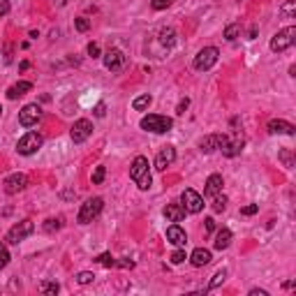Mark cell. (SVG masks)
Instances as JSON below:
<instances>
[{"label": "cell", "mask_w": 296, "mask_h": 296, "mask_svg": "<svg viewBox=\"0 0 296 296\" xmlns=\"http://www.w3.org/2000/svg\"><path fill=\"white\" fill-rule=\"evenodd\" d=\"M130 178L137 183V187L141 192H146L151 187V171H148V160L143 155H137L134 162L130 167Z\"/></svg>", "instance_id": "obj_1"}, {"label": "cell", "mask_w": 296, "mask_h": 296, "mask_svg": "<svg viewBox=\"0 0 296 296\" xmlns=\"http://www.w3.org/2000/svg\"><path fill=\"white\" fill-rule=\"evenodd\" d=\"M141 130L153 132V134H167V132L174 127V118L169 116H160V114H148L141 118Z\"/></svg>", "instance_id": "obj_2"}, {"label": "cell", "mask_w": 296, "mask_h": 296, "mask_svg": "<svg viewBox=\"0 0 296 296\" xmlns=\"http://www.w3.org/2000/svg\"><path fill=\"white\" fill-rule=\"evenodd\" d=\"M102 209H105V199H102V197L88 199L86 204H81V209H79L77 222H79V225H88V222H93V220L102 213Z\"/></svg>", "instance_id": "obj_3"}, {"label": "cell", "mask_w": 296, "mask_h": 296, "mask_svg": "<svg viewBox=\"0 0 296 296\" xmlns=\"http://www.w3.org/2000/svg\"><path fill=\"white\" fill-rule=\"evenodd\" d=\"M294 42H296V28L287 26L273 35V39H271V51H273V54H282V51H287L289 46H294Z\"/></svg>", "instance_id": "obj_4"}, {"label": "cell", "mask_w": 296, "mask_h": 296, "mask_svg": "<svg viewBox=\"0 0 296 296\" xmlns=\"http://www.w3.org/2000/svg\"><path fill=\"white\" fill-rule=\"evenodd\" d=\"M218 56H220V51L215 49V46H204V49L199 51L197 56H194L192 65H194V70L206 72V70H211V67L218 63Z\"/></svg>", "instance_id": "obj_5"}, {"label": "cell", "mask_w": 296, "mask_h": 296, "mask_svg": "<svg viewBox=\"0 0 296 296\" xmlns=\"http://www.w3.org/2000/svg\"><path fill=\"white\" fill-rule=\"evenodd\" d=\"M42 143H44V137L39 134V132H28V134H23V137L19 139L17 151L21 155H33L42 148Z\"/></svg>", "instance_id": "obj_6"}, {"label": "cell", "mask_w": 296, "mask_h": 296, "mask_svg": "<svg viewBox=\"0 0 296 296\" xmlns=\"http://www.w3.org/2000/svg\"><path fill=\"white\" fill-rule=\"evenodd\" d=\"M35 231V225L33 220H21L19 225H14L10 231H7V243H14V245H19V243L23 241V238H28V236Z\"/></svg>", "instance_id": "obj_7"}, {"label": "cell", "mask_w": 296, "mask_h": 296, "mask_svg": "<svg viewBox=\"0 0 296 296\" xmlns=\"http://www.w3.org/2000/svg\"><path fill=\"white\" fill-rule=\"evenodd\" d=\"M181 206L185 209V213H199L204 209V197L192 187H185L181 194Z\"/></svg>", "instance_id": "obj_8"}, {"label": "cell", "mask_w": 296, "mask_h": 296, "mask_svg": "<svg viewBox=\"0 0 296 296\" xmlns=\"http://www.w3.org/2000/svg\"><path fill=\"white\" fill-rule=\"evenodd\" d=\"M93 134V123L88 121V118H79V121H74V125H72L70 130V137L74 143H83L88 137Z\"/></svg>", "instance_id": "obj_9"}, {"label": "cell", "mask_w": 296, "mask_h": 296, "mask_svg": "<svg viewBox=\"0 0 296 296\" xmlns=\"http://www.w3.org/2000/svg\"><path fill=\"white\" fill-rule=\"evenodd\" d=\"M39 118H42V109H39V105H26L21 111H19V123H21L23 127L37 125Z\"/></svg>", "instance_id": "obj_10"}, {"label": "cell", "mask_w": 296, "mask_h": 296, "mask_svg": "<svg viewBox=\"0 0 296 296\" xmlns=\"http://www.w3.org/2000/svg\"><path fill=\"white\" fill-rule=\"evenodd\" d=\"M125 63H127V58L121 49H109L105 54V67L109 72H121L125 67Z\"/></svg>", "instance_id": "obj_11"}, {"label": "cell", "mask_w": 296, "mask_h": 296, "mask_svg": "<svg viewBox=\"0 0 296 296\" xmlns=\"http://www.w3.org/2000/svg\"><path fill=\"white\" fill-rule=\"evenodd\" d=\"M28 185V178L26 174H12L5 178V183H3V190L7 192V194H19L21 190H26Z\"/></svg>", "instance_id": "obj_12"}, {"label": "cell", "mask_w": 296, "mask_h": 296, "mask_svg": "<svg viewBox=\"0 0 296 296\" xmlns=\"http://www.w3.org/2000/svg\"><path fill=\"white\" fill-rule=\"evenodd\" d=\"M243 143H245V139H243V134L238 130L234 132V139L227 137V143L220 151H222V155H227V158H236V155L243 151Z\"/></svg>", "instance_id": "obj_13"}, {"label": "cell", "mask_w": 296, "mask_h": 296, "mask_svg": "<svg viewBox=\"0 0 296 296\" xmlns=\"http://www.w3.org/2000/svg\"><path fill=\"white\" fill-rule=\"evenodd\" d=\"M227 143V134H209V137H204L199 141V148H202L204 153H213L218 148H222Z\"/></svg>", "instance_id": "obj_14"}, {"label": "cell", "mask_w": 296, "mask_h": 296, "mask_svg": "<svg viewBox=\"0 0 296 296\" xmlns=\"http://www.w3.org/2000/svg\"><path fill=\"white\" fill-rule=\"evenodd\" d=\"M174 160H176V148L174 146H165L158 153V158H155V169H158V171H165L167 167L174 165Z\"/></svg>", "instance_id": "obj_15"}, {"label": "cell", "mask_w": 296, "mask_h": 296, "mask_svg": "<svg viewBox=\"0 0 296 296\" xmlns=\"http://www.w3.org/2000/svg\"><path fill=\"white\" fill-rule=\"evenodd\" d=\"M269 132L271 134H287V137H294L296 127L291 125V123L282 121V118H273V121H269Z\"/></svg>", "instance_id": "obj_16"}, {"label": "cell", "mask_w": 296, "mask_h": 296, "mask_svg": "<svg viewBox=\"0 0 296 296\" xmlns=\"http://www.w3.org/2000/svg\"><path fill=\"white\" fill-rule=\"evenodd\" d=\"M167 241L171 243V245H176V248H185V243H187V234L181 229V227L176 225H171L169 229H167Z\"/></svg>", "instance_id": "obj_17"}, {"label": "cell", "mask_w": 296, "mask_h": 296, "mask_svg": "<svg viewBox=\"0 0 296 296\" xmlns=\"http://www.w3.org/2000/svg\"><path fill=\"white\" fill-rule=\"evenodd\" d=\"M162 215H165L167 222H181L187 213H185V209H183L181 204H167L165 211H162Z\"/></svg>", "instance_id": "obj_18"}, {"label": "cell", "mask_w": 296, "mask_h": 296, "mask_svg": "<svg viewBox=\"0 0 296 296\" xmlns=\"http://www.w3.org/2000/svg\"><path fill=\"white\" fill-rule=\"evenodd\" d=\"M211 259H213V255H211V250H206V248H197V250H192V255H190V264L197 266V269L211 264Z\"/></svg>", "instance_id": "obj_19"}, {"label": "cell", "mask_w": 296, "mask_h": 296, "mask_svg": "<svg viewBox=\"0 0 296 296\" xmlns=\"http://www.w3.org/2000/svg\"><path fill=\"white\" fill-rule=\"evenodd\" d=\"M220 192H222V176H220V174H211L209 178H206L204 194H206V197H215V194H220Z\"/></svg>", "instance_id": "obj_20"}, {"label": "cell", "mask_w": 296, "mask_h": 296, "mask_svg": "<svg viewBox=\"0 0 296 296\" xmlns=\"http://www.w3.org/2000/svg\"><path fill=\"white\" fill-rule=\"evenodd\" d=\"M30 90H33V83L30 81H19L12 88H7V100H17V97H21V95L30 93Z\"/></svg>", "instance_id": "obj_21"}, {"label": "cell", "mask_w": 296, "mask_h": 296, "mask_svg": "<svg viewBox=\"0 0 296 296\" xmlns=\"http://www.w3.org/2000/svg\"><path fill=\"white\" fill-rule=\"evenodd\" d=\"M231 238H234V236H231L229 229H220L218 234H215V241H213L215 250H220V253H222V250H227V248L231 245Z\"/></svg>", "instance_id": "obj_22"}, {"label": "cell", "mask_w": 296, "mask_h": 296, "mask_svg": "<svg viewBox=\"0 0 296 296\" xmlns=\"http://www.w3.org/2000/svg\"><path fill=\"white\" fill-rule=\"evenodd\" d=\"M160 44L165 46V49H171L176 44V30L174 28H162L160 30Z\"/></svg>", "instance_id": "obj_23"}, {"label": "cell", "mask_w": 296, "mask_h": 296, "mask_svg": "<svg viewBox=\"0 0 296 296\" xmlns=\"http://www.w3.org/2000/svg\"><path fill=\"white\" fill-rule=\"evenodd\" d=\"M151 102H153L151 95H139V97H134V102H132V109L134 111H146L148 107H151Z\"/></svg>", "instance_id": "obj_24"}, {"label": "cell", "mask_w": 296, "mask_h": 296, "mask_svg": "<svg viewBox=\"0 0 296 296\" xmlns=\"http://www.w3.org/2000/svg\"><path fill=\"white\" fill-rule=\"evenodd\" d=\"M61 227H63V218H49L44 222V231H46V234H54V231H58Z\"/></svg>", "instance_id": "obj_25"}, {"label": "cell", "mask_w": 296, "mask_h": 296, "mask_svg": "<svg viewBox=\"0 0 296 296\" xmlns=\"http://www.w3.org/2000/svg\"><path fill=\"white\" fill-rule=\"evenodd\" d=\"M238 35H241V26H238V23H229V26L225 28V39L227 42H234Z\"/></svg>", "instance_id": "obj_26"}, {"label": "cell", "mask_w": 296, "mask_h": 296, "mask_svg": "<svg viewBox=\"0 0 296 296\" xmlns=\"http://www.w3.org/2000/svg\"><path fill=\"white\" fill-rule=\"evenodd\" d=\"M39 291H42V294H58V291H61V285L44 280V282H39Z\"/></svg>", "instance_id": "obj_27"}, {"label": "cell", "mask_w": 296, "mask_h": 296, "mask_svg": "<svg viewBox=\"0 0 296 296\" xmlns=\"http://www.w3.org/2000/svg\"><path fill=\"white\" fill-rule=\"evenodd\" d=\"M294 12H296V0H287L285 5L280 7V14H282V17H287V19L294 17Z\"/></svg>", "instance_id": "obj_28"}, {"label": "cell", "mask_w": 296, "mask_h": 296, "mask_svg": "<svg viewBox=\"0 0 296 296\" xmlns=\"http://www.w3.org/2000/svg\"><path fill=\"white\" fill-rule=\"evenodd\" d=\"M227 209V197L225 194H215L213 197V211L215 213H222Z\"/></svg>", "instance_id": "obj_29"}, {"label": "cell", "mask_w": 296, "mask_h": 296, "mask_svg": "<svg viewBox=\"0 0 296 296\" xmlns=\"http://www.w3.org/2000/svg\"><path fill=\"white\" fill-rule=\"evenodd\" d=\"M225 280H227V271H225V269H220L218 273L213 275V280H211L209 289H215V287H220V285H222V282H225Z\"/></svg>", "instance_id": "obj_30"}, {"label": "cell", "mask_w": 296, "mask_h": 296, "mask_svg": "<svg viewBox=\"0 0 296 296\" xmlns=\"http://www.w3.org/2000/svg\"><path fill=\"white\" fill-rule=\"evenodd\" d=\"M97 264H102V266H107V269H111V266H116V257H111L109 253H105V255H100L97 259H95Z\"/></svg>", "instance_id": "obj_31"}, {"label": "cell", "mask_w": 296, "mask_h": 296, "mask_svg": "<svg viewBox=\"0 0 296 296\" xmlns=\"http://www.w3.org/2000/svg\"><path fill=\"white\" fill-rule=\"evenodd\" d=\"M7 264H10V253H7V245L0 241V271L5 269Z\"/></svg>", "instance_id": "obj_32"}, {"label": "cell", "mask_w": 296, "mask_h": 296, "mask_svg": "<svg viewBox=\"0 0 296 296\" xmlns=\"http://www.w3.org/2000/svg\"><path fill=\"white\" fill-rule=\"evenodd\" d=\"M95 280V275L90 273V271H81V273H77V282L79 285H90Z\"/></svg>", "instance_id": "obj_33"}, {"label": "cell", "mask_w": 296, "mask_h": 296, "mask_svg": "<svg viewBox=\"0 0 296 296\" xmlns=\"http://www.w3.org/2000/svg\"><path fill=\"white\" fill-rule=\"evenodd\" d=\"M171 264H183L187 259V255H185V250H183V248H178V250H174V253H171Z\"/></svg>", "instance_id": "obj_34"}, {"label": "cell", "mask_w": 296, "mask_h": 296, "mask_svg": "<svg viewBox=\"0 0 296 296\" xmlns=\"http://www.w3.org/2000/svg\"><path fill=\"white\" fill-rule=\"evenodd\" d=\"M105 176H107L105 167H95V171H93V185H100V183L105 181Z\"/></svg>", "instance_id": "obj_35"}, {"label": "cell", "mask_w": 296, "mask_h": 296, "mask_svg": "<svg viewBox=\"0 0 296 296\" xmlns=\"http://www.w3.org/2000/svg\"><path fill=\"white\" fill-rule=\"evenodd\" d=\"M74 28H77L79 33H86L88 28H90V21L86 17H79V19H74Z\"/></svg>", "instance_id": "obj_36"}, {"label": "cell", "mask_w": 296, "mask_h": 296, "mask_svg": "<svg viewBox=\"0 0 296 296\" xmlns=\"http://www.w3.org/2000/svg\"><path fill=\"white\" fill-rule=\"evenodd\" d=\"M176 0H153V3H151V7H153V10H167V7L169 5H174Z\"/></svg>", "instance_id": "obj_37"}, {"label": "cell", "mask_w": 296, "mask_h": 296, "mask_svg": "<svg viewBox=\"0 0 296 296\" xmlns=\"http://www.w3.org/2000/svg\"><path fill=\"white\" fill-rule=\"evenodd\" d=\"M88 56H90V58H100V44L97 42L88 44Z\"/></svg>", "instance_id": "obj_38"}, {"label": "cell", "mask_w": 296, "mask_h": 296, "mask_svg": "<svg viewBox=\"0 0 296 296\" xmlns=\"http://www.w3.org/2000/svg\"><path fill=\"white\" fill-rule=\"evenodd\" d=\"M257 211H259L257 204H248V206H243V209H241V215H255Z\"/></svg>", "instance_id": "obj_39"}, {"label": "cell", "mask_w": 296, "mask_h": 296, "mask_svg": "<svg viewBox=\"0 0 296 296\" xmlns=\"http://www.w3.org/2000/svg\"><path fill=\"white\" fill-rule=\"evenodd\" d=\"M187 107H190V100H187V97H183L181 102H178V107H176V114H178V116H181V114H185V109H187Z\"/></svg>", "instance_id": "obj_40"}, {"label": "cell", "mask_w": 296, "mask_h": 296, "mask_svg": "<svg viewBox=\"0 0 296 296\" xmlns=\"http://www.w3.org/2000/svg\"><path fill=\"white\" fill-rule=\"evenodd\" d=\"M10 14V0H0V19Z\"/></svg>", "instance_id": "obj_41"}, {"label": "cell", "mask_w": 296, "mask_h": 296, "mask_svg": "<svg viewBox=\"0 0 296 296\" xmlns=\"http://www.w3.org/2000/svg\"><path fill=\"white\" fill-rule=\"evenodd\" d=\"M97 118H102V116L107 114V107H105V102H97V107H95V111H93Z\"/></svg>", "instance_id": "obj_42"}, {"label": "cell", "mask_w": 296, "mask_h": 296, "mask_svg": "<svg viewBox=\"0 0 296 296\" xmlns=\"http://www.w3.org/2000/svg\"><path fill=\"white\" fill-rule=\"evenodd\" d=\"M204 222H206V231H209V234H213V231H215V220L213 218H206Z\"/></svg>", "instance_id": "obj_43"}, {"label": "cell", "mask_w": 296, "mask_h": 296, "mask_svg": "<svg viewBox=\"0 0 296 296\" xmlns=\"http://www.w3.org/2000/svg\"><path fill=\"white\" fill-rule=\"evenodd\" d=\"M250 296H269V291L266 289H253L250 291Z\"/></svg>", "instance_id": "obj_44"}, {"label": "cell", "mask_w": 296, "mask_h": 296, "mask_svg": "<svg viewBox=\"0 0 296 296\" xmlns=\"http://www.w3.org/2000/svg\"><path fill=\"white\" fill-rule=\"evenodd\" d=\"M282 160H285V165H287V167H291V155L287 153V151H285V153H282Z\"/></svg>", "instance_id": "obj_45"}, {"label": "cell", "mask_w": 296, "mask_h": 296, "mask_svg": "<svg viewBox=\"0 0 296 296\" xmlns=\"http://www.w3.org/2000/svg\"><path fill=\"white\" fill-rule=\"evenodd\" d=\"M255 37H257V28L253 26V28H250V39H255Z\"/></svg>", "instance_id": "obj_46"}, {"label": "cell", "mask_w": 296, "mask_h": 296, "mask_svg": "<svg viewBox=\"0 0 296 296\" xmlns=\"http://www.w3.org/2000/svg\"><path fill=\"white\" fill-rule=\"evenodd\" d=\"M282 287H285V289H291V287H294V280H287V282H285Z\"/></svg>", "instance_id": "obj_47"}, {"label": "cell", "mask_w": 296, "mask_h": 296, "mask_svg": "<svg viewBox=\"0 0 296 296\" xmlns=\"http://www.w3.org/2000/svg\"><path fill=\"white\" fill-rule=\"evenodd\" d=\"M28 67H30V63H28V61H23L21 65H19V70H28Z\"/></svg>", "instance_id": "obj_48"}, {"label": "cell", "mask_w": 296, "mask_h": 296, "mask_svg": "<svg viewBox=\"0 0 296 296\" xmlns=\"http://www.w3.org/2000/svg\"><path fill=\"white\" fill-rule=\"evenodd\" d=\"M0 114H3V107H0Z\"/></svg>", "instance_id": "obj_49"}]
</instances>
